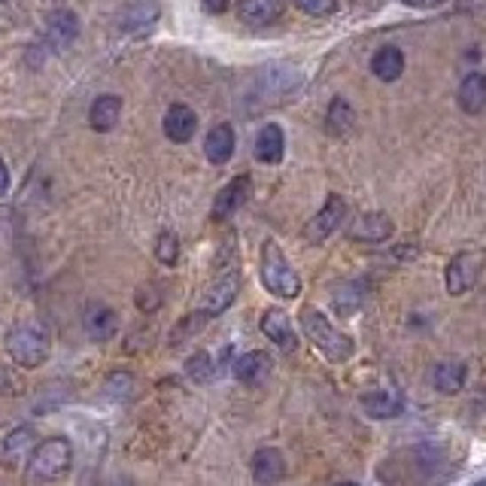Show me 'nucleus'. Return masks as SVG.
<instances>
[{
    "instance_id": "obj_1",
    "label": "nucleus",
    "mask_w": 486,
    "mask_h": 486,
    "mask_svg": "<svg viewBox=\"0 0 486 486\" xmlns=\"http://www.w3.org/2000/svg\"><path fill=\"white\" fill-rule=\"evenodd\" d=\"M74 466V444L67 438H46L31 450L27 459V481L31 483H55Z\"/></svg>"
},
{
    "instance_id": "obj_2",
    "label": "nucleus",
    "mask_w": 486,
    "mask_h": 486,
    "mask_svg": "<svg viewBox=\"0 0 486 486\" xmlns=\"http://www.w3.org/2000/svg\"><path fill=\"white\" fill-rule=\"evenodd\" d=\"M302 332L328 362H347L353 356V341L344 332H338L332 325V319L325 313H319L317 307H304L302 310Z\"/></svg>"
},
{
    "instance_id": "obj_3",
    "label": "nucleus",
    "mask_w": 486,
    "mask_h": 486,
    "mask_svg": "<svg viewBox=\"0 0 486 486\" xmlns=\"http://www.w3.org/2000/svg\"><path fill=\"white\" fill-rule=\"evenodd\" d=\"M6 353L19 368H40L52 353V334L40 323H21L6 334Z\"/></svg>"
},
{
    "instance_id": "obj_4",
    "label": "nucleus",
    "mask_w": 486,
    "mask_h": 486,
    "mask_svg": "<svg viewBox=\"0 0 486 486\" xmlns=\"http://www.w3.org/2000/svg\"><path fill=\"white\" fill-rule=\"evenodd\" d=\"M262 283L277 298H298L302 295V277L283 255L274 240H264L262 247Z\"/></svg>"
},
{
    "instance_id": "obj_5",
    "label": "nucleus",
    "mask_w": 486,
    "mask_h": 486,
    "mask_svg": "<svg viewBox=\"0 0 486 486\" xmlns=\"http://www.w3.org/2000/svg\"><path fill=\"white\" fill-rule=\"evenodd\" d=\"M344 219H347V201L341 195H328L323 210L304 225V240L323 243L328 234H334L341 225H344Z\"/></svg>"
},
{
    "instance_id": "obj_6",
    "label": "nucleus",
    "mask_w": 486,
    "mask_h": 486,
    "mask_svg": "<svg viewBox=\"0 0 486 486\" xmlns=\"http://www.w3.org/2000/svg\"><path fill=\"white\" fill-rule=\"evenodd\" d=\"M238 292H240V274H238V270H228V274L219 277L216 283H210V289H207V295H204V302H201V310H198V313H201L204 319L223 317L228 307L234 304Z\"/></svg>"
},
{
    "instance_id": "obj_7",
    "label": "nucleus",
    "mask_w": 486,
    "mask_h": 486,
    "mask_svg": "<svg viewBox=\"0 0 486 486\" xmlns=\"http://www.w3.org/2000/svg\"><path fill=\"white\" fill-rule=\"evenodd\" d=\"M481 264H483V259L477 253L453 255L447 264V274H444L450 295H466L471 286L477 283V277H481Z\"/></svg>"
},
{
    "instance_id": "obj_8",
    "label": "nucleus",
    "mask_w": 486,
    "mask_h": 486,
    "mask_svg": "<svg viewBox=\"0 0 486 486\" xmlns=\"http://www.w3.org/2000/svg\"><path fill=\"white\" fill-rule=\"evenodd\" d=\"M82 328H85V334H89L91 341H98V344L113 341L116 338V332H119V313L104 302H91L82 310Z\"/></svg>"
},
{
    "instance_id": "obj_9",
    "label": "nucleus",
    "mask_w": 486,
    "mask_h": 486,
    "mask_svg": "<svg viewBox=\"0 0 486 486\" xmlns=\"http://www.w3.org/2000/svg\"><path fill=\"white\" fill-rule=\"evenodd\" d=\"M249 192H253V180H249L247 174L234 176V180L216 195V204H213V219H216V223H223V219L234 216V213H238L240 207L247 204Z\"/></svg>"
},
{
    "instance_id": "obj_10",
    "label": "nucleus",
    "mask_w": 486,
    "mask_h": 486,
    "mask_svg": "<svg viewBox=\"0 0 486 486\" xmlns=\"http://www.w3.org/2000/svg\"><path fill=\"white\" fill-rule=\"evenodd\" d=\"M249 468H253V481L259 486H277L286 477V459H283V453L277 447L255 450Z\"/></svg>"
},
{
    "instance_id": "obj_11",
    "label": "nucleus",
    "mask_w": 486,
    "mask_h": 486,
    "mask_svg": "<svg viewBox=\"0 0 486 486\" xmlns=\"http://www.w3.org/2000/svg\"><path fill=\"white\" fill-rule=\"evenodd\" d=\"M286 12V0H240L238 16L249 27H268L280 21Z\"/></svg>"
},
{
    "instance_id": "obj_12",
    "label": "nucleus",
    "mask_w": 486,
    "mask_h": 486,
    "mask_svg": "<svg viewBox=\"0 0 486 486\" xmlns=\"http://www.w3.org/2000/svg\"><path fill=\"white\" fill-rule=\"evenodd\" d=\"M392 231H396V225H392V219L386 213H362L349 225V238L359 243H383L389 240Z\"/></svg>"
},
{
    "instance_id": "obj_13",
    "label": "nucleus",
    "mask_w": 486,
    "mask_h": 486,
    "mask_svg": "<svg viewBox=\"0 0 486 486\" xmlns=\"http://www.w3.org/2000/svg\"><path fill=\"white\" fill-rule=\"evenodd\" d=\"M270 371H274V362H270V356L262 353V349H249V353L238 356V362H234V377L247 386L264 383L270 377Z\"/></svg>"
},
{
    "instance_id": "obj_14",
    "label": "nucleus",
    "mask_w": 486,
    "mask_h": 486,
    "mask_svg": "<svg viewBox=\"0 0 486 486\" xmlns=\"http://www.w3.org/2000/svg\"><path fill=\"white\" fill-rule=\"evenodd\" d=\"M198 131V116L192 106L185 104H174L168 110V116H164V134H168V140L174 143H189L195 137Z\"/></svg>"
},
{
    "instance_id": "obj_15",
    "label": "nucleus",
    "mask_w": 486,
    "mask_h": 486,
    "mask_svg": "<svg viewBox=\"0 0 486 486\" xmlns=\"http://www.w3.org/2000/svg\"><path fill=\"white\" fill-rule=\"evenodd\" d=\"M262 332L270 344H277L283 353H292L298 347V338H295V328H292L289 317L283 310H268L262 317Z\"/></svg>"
},
{
    "instance_id": "obj_16",
    "label": "nucleus",
    "mask_w": 486,
    "mask_h": 486,
    "mask_svg": "<svg viewBox=\"0 0 486 486\" xmlns=\"http://www.w3.org/2000/svg\"><path fill=\"white\" fill-rule=\"evenodd\" d=\"M362 411L368 413L371 419H396L404 413V402L396 396V392L377 389V392H364L362 396Z\"/></svg>"
},
{
    "instance_id": "obj_17",
    "label": "nucleus",
    "mask_w": 486,
    "mask_h": 486,
    "mask_svg": "<svg viewBox=\"0 0 486 486\" xmlns=\"http://www.w3.org/2000/svg\"><path fill=\"white\" fill-rule=\"evenodd\" d=\"M459 110L468 113V116H481L486 110V74H468L459 85Z\"/></svg>"
},
{
    "instance_id": "obj_18",
    "label": "nucleus",
    "mask_w": 486,
    "mask_h": 486,
    "mask_svg": "<svg viewBox=\"0 0 486 486\" xmlns=\"http://www.w3.org/2000/svg\"><path fill=\"white\" fill-rule=\"evenodd\" d=\"M466 377H468V368L462 362H438L432 368V374H428V380L438 392H444V396H456V392H462V386H466Z\"/></svg>"
},
{
    "instance_id": "obj_19",
    "label": "nucleus",
    "mask_w": 486,
    "mask_h": 486,
    "mask_svg": "<svg viewBox=\"0 0 486 486\" xmlns=\"http://www.w3.org/2000/svg\"><path fill=\"white\" fill-rule=\"evenodd\" d=\"M283 153H286V134L280 125H264L255 137V159L262 164H277L283 161Z\"/></svg>"
},
{
    "instance_id": "obj_20",
    "label": "nucleus",
    "mask_w": 486,
    "mask_h": 486,
    "mask_svg": "<svg viewBox=\"0 0 486 486\" xmlns=\"http://www.w3.org/2000/svg\"><path fill=\"white\" fill-rule=\"evenodd\" d=\"M234 146H238V140H234V128L225 125V122L216 128H210V134H207V140H204V153L213 164H225L234 155Z\"/></svg>"
},
{
    "instance_id": "obj_21",
    "label": "nucleus",
    "mask_w": 486,
    "mask_h": 486,
    "mask_svg": "<svg viewBox=\"0 0 486 486\" xmlns=\"http://www.w3.org/2000/svg\"><path fill=\"white\" fill-rule=\"evenodd\" d=\"M371 74L383 82H396L404 74V52L398 46H383L371 59Z\"/></svg>"
},
{
    "instance_id": "obj_22",
    "label": "nucleus",
    "mask_w": 486,
    "mask_h": 486,
    "mask_svg": "<svg viewBox=\"0 0 486 486\" xmlns=\"http://www.w3.org/2000/svg\"><path fill=\"white\" fill-rule=\"evenodd\" d=\"M76 34H80V19H76V12H70V10H59L52 19H49L46 37H49V43H52L55 49L70 46V43L76 40Z\"/></svg>"
},
{
    "instance_id": "obj_23",
    "label": "nucleus",
    "mask_w": 486,
    "mask_h": 486,
    "mask_svg": "<svg viewBox=\"0 0 486 486\" xmlns=\"http://www.w3.org/2000/svg\"><path fill=\"white\" fill-rule=\"evenodd\" d=\"M122 116V98L116 95H101V98H95V104H91V113H89V122H91V128L95 131H113L116 128V122Z\"/></svg>"
},
{
    "instance_id": "obj_24",
    "label": "nucleus",
    "mask_w": 486,
    "mask_h": 486,
    "mask_svg": "<svg viewBox=\"0 0 486 486\" xmlns=\"http://www.w3.org/2000/svg\"><path fill=\"white\" fill-rule=\"evenodd\" d=\"M353 106H349L344 98H334L332 106H328V116H325V128H328V134H347L349 128H353Z\"/></svg>"
},
{
    "instance_id": "obj_25",
    "label": "nucleus",
    "mask_w": 486,
    "mask_h": 486,
    "mask_svg": "<svg viewBox=\"0 0 486 486\" xmlns=\"http://www.w3.org/2000/svg\"><path fill=\"white\" fill-rule=\"evenodd\" d=\"M155 19H159V10L153 6V0H146V4H134L131 10H128V21L125 27L134 34H146L149 27L155 25Z\"/></svg>"
},
{
    "instance_id": "obj_26",
    "label": "nucleus",
    "mask_w": 486,
    "mask_h": 486,
    "mask_svg": "<svg viewBox=\"0 0 486 486\" xmlns=\"http://www.w3.org/2000/svg\"><path fill=\"white\" fill-rule=\"evenodd\" d=\"M185 374L195 383H210L216 377V364H213L210 353H192L189 362H185Z\"/></svg>"
},
{
    "instance_id": "obj_27",
    "label": "nucleus",
    "mask_w": 486,
    "mask_h": 486,
    "mask_svg": "<svg viewBox=\"0 0 486 486\" xmlns=\"http://www.w3.org/2000/svg\"><path fill=\"white\" fill-rule=\"evenodd\" d=\"M155 259L168 268H174L176 259H180V240H176L174 231H161V238L155 240Z\"/></svg>"
},
{
    "instance_id": "obj_28",
    "label": "nucleus",
    "mask_w": 486,
    "mask_h": 486,
    "mask_svg": "<svg viewBox=\"0 0 486 486\" xmlns=\"http://www.w3.org/2000/svg\"><path fill=\"white\" fill-rule=\"evenodd\" d=\"M31 441H34V432H31V428H27V426L16 428V432H12L10 438L4 441V453H6V459H12V456L27 453V447H31Z\"/></svg>"
},
{
    "instance_id": "obj_29",
    "label": "nucleus",
    "mask_w": 486,
    "mask_h": 486,
    "mask_svg": "<svg viewBox=\"0 0 486 486\" xmlns=\"http://www.w3.org/2000/svg\"><path fill=\"white\" fill-rule=\"evenodd\" d=\"M201 323H204L201 313H195V317H189V319H180V323H176V328H174V334L168 338V344H170V347L183 344L185 338H192V334H195L198 328H201Z\"/></svg>"
},
{
    "instance_id": "obj_30",
    "label": "nucleus",
    "mask_w": 486,
    "mask_h": 486,
    "mask_svg": "<svg viewBox=\"0 0 486 486\" xmlns=\"http://www.w3.org/2000/svg\"><path fill=\"white\" fill-rule=\"evenodd\" d=\"M295 6H302L307 16H334L338 12V0H292Z\"/></svg>"
},
{
    "instance_id": "obj_31",
    "label": "nucleus",
    "mask_w": 486,
    "mask_h": 486,
    "mask_svg": "<svg viewBox=\"0 0 486 486\" xmlns=\"http://www.w3.org/2000/svg\"><path fill=\"white\" fill-rule=\"evenodd\" d=\"M131 389H134V377L128 374V371H119V374L106 377V392H110L113 398H125Z\"/></svg>"
},
{
    "instance_id": "obj_32",
    "label": "nucleus",
    "mask_w": 486,
    "mask_h": 486,
    "mask_svg": "<svg viewBox=\"0 0 486 486\" xmlns=\"http://www.w3.org/2000/svg\"><path fill=\"white\" fill-rule=\"evenodd\" d=\"M137 304L143 310H155V307H159V292H155V286H146L143 292H137Z\"/></svg>"
},
{
    "instance_id": "obj_33",
    "label": "nucleus",
    "mask_w": 486,
    "mask_h": 486,
    "mask_svg": "<svg viewBox=\"0 0 486 486\" xmlns=\"http://www.w3.org/2000/svg\"><path fill=\"white\" fill-rule=\"evenodd\" d=\"M10 192V168H6V161L0 159V198Z\"/></svg>"
},
{
    "instance_id": "obj_34",
    "label": "nucleus",
    "mask_w": 486,
    "mask_h": 486,
    "mask_svg": "<svg viewBox=\"0 0 486 486\" xmlns=\"http://www.w3.org/2000/svg\"><path fill=\"white\" fill-rule=\"evenodd\" d=\"M228 4H231V0H204L207 12H213V16H219V12H225V10H228Z\"/></svg>"
},
{
    "instance_id": "obj_35",
    "label": "nucleus",
    "mask_w": 486,
    "mask_h": 486,
    "mask_svg": "<svg viewBox=\"0 0 486 486\" xmlns=\"http://www.w3.org/2000/svg\"><path fill=\"white\" fill-rule=\"evenodd\" d=\"M407 6H423V10H432V6H441L444 0H402Z\"/></svg>"
},
{
    "instance_id": "obj_36",
    "label": "nucleus",
    "mask_w": 486,
    "mask_h": 486,
    "mask_svg": "<svg viewBox=\"0 0 486 486\" xmlns=\"http://www.w3.org/2000/svg\"><path fill=\"white\" fill-rule=\"evenodd\" d=\"M12 389V380H10V374H6L4 368H0V392H10Z\"/></svg>"
},
{
    "instance_id": "obj_37",
    "label": "nucleus",
    "mask_w": 486,
    "mask_h": 486,
    "mask_svg": "<svg viewBox=\"0 0 486 486\" xmlns=\"http://www.w3.org/2000/svg\"><path fill=\"white\" fill-rule=\"evenodd\" d=\"M334 486H359V483H349V481H344V483H334Z\"/></svg>"
},
{
    "instance_id": "obj_38",
    "label": "nucleus",
    "mask_w": 486,
    "mask_h": 486,
    "mask_svg": "<svg viewBox=\"0 0 486 486\" xmlns=\"http://www.w3.org/2000/svg\"><path fill=\"white\" fill-rule=\"evenodd\" d=\"M474 486H486V481H481V483H474Z\"/></svg>"
}]
</instances>
